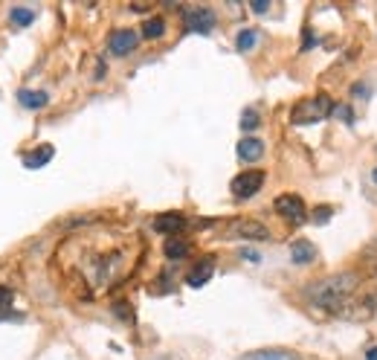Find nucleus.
Segmentation results:
<instances>
[{
	"label": "nucleus",
	"mask_w": 377,
	"mask_h": 360,
	"mask_svg": "<svg viewBox=\"0 0 377 360\" xmlns=\"http://www.w3.org/2000/svg\"><path fill=\"white\" fill-rule=\"evenodd\" d=\"M224 238H244V242H267L270 230L252 218H232V221L224 224Z\"/></svg>",
	"instance_id": "nucleus-4"
},
{
	"label": "nucleus",
	"mask_w": 377,
	"mask_h": 360,
	"mask_svg": "<svg viewBox=\"0 0 377 360\" xmlns=\"http://www.w3.org/2000/svg\"><path fill=\"white\" fill-rule=\"evenodd\" d=\"M12 299H15L12 288H6V285H0V314H3V311H9V305H12Z\"/></svg>",
	"instance_id": "nucleus-23"
},
{
	"label": "nucleus",
	"mask_w": 377,
	"mask_h": 360,
	"mask_svg": "<svg viewBox=\"0 0 377 360\" xmlns=\"http://www.w3.org/2000/svg\"><path fill=\"white\" fill-rule=\"evenodd\" d=\"M244 360H299V357L293 352H285V349H262V352L247 354Z\"/></svg>",
	"instance_id": "nucleus-17"
},
{
	"label": "nucleus",
	"mask_w": 377,
	"mask_h": 360,
	"mask_svg": "<svg viewBox=\"0 0 377 360\" xmlns=\"http://www.w3.org/2000/svg\"><path fill=\"white\" fill-rule=\"evenodd\" d=\"M238 157L244 160V163H255V160H262L264 157V143L259 137H244L241 143H238Z\"/></svg>",
	"instance_id": "nucleus-12"
},
{
	"label": "nucleus",
	"mask_w": 377,
	"mask_h": 360,
	"mask_svg": "<svg viewBox=\"0 0 377 360\" xmlns=\"http://www.w3.org/2000/svg\"><path fill=\"white\" fill-rule=\"evenodd\" d=\"M136 44H140V35H136L134 29H113L111 38H108V50L113 55H131L136 50Z\"/></svg>",
	"instance_id": "nucleus-9"
},
{
	"label": "nucleus",
	"mask_w": 377,
	"mask_h": 360,
	"mask_svg": "<svg viewBox=\"0 0 377 360\" xmlns=\"http://www.w3.org/2000/svg\"><path fill=\"white\" fill-rule=\"evenodd\" d=\"M157 360H177V357H157Z\"/></svg>",
	"instance_id": "nucleus-29"
},
{
	"label": "nucleus",
	"mask_w": 377,
	"mask_h": 360,
	"mask_svg": "<svg viewBox=\"0 0 377 360\" xmlns=\"http://www.w3.org/2000/svg\"><path fill=\"white\" fill-rule=\"evenodd\" d=\"M366 360H377V346H374V349H369V354H366Z\"/></svg>",
	"instance_id": "nucleus-27"
},
{
	"label": "nucleus",
	"mask_w": 377,
	"mask_h": 360,
	"mask_svg": "<svg viewBox=\"0 0 377 360\" xmlns=\"http://www.w3.org/2000/svg\"><path fill=\"white\" fill-rule=\"evenodd\" d=\"M255 44H259V32H255V29H241V32H238V38H235V47L241 53L252 50Z\"/></svg>",
	"instance_id": "nucleus-20"
},
{
	"label": "nucleus",
	"mask_w": 377,
	"mask_h": 360,
	"mask_svg": "<svg viewBox=\"0 0 377 360\" xmlns=\"http://www.w3.org/2000/svg\"><path fill=\"white\" fill-rule=\"evenodd\" d=\"M363 285V276L357 270H343V273H334L328 279H322L316 288H311V299L313 305L320 308H328V311H340L348 299H354L357 288Z\"/></svg>",
	"instance_id": "nucleus-2"
},
{
	"label": "nucleus",
	"mask_w": 377,
	"mask_h": 360,
	"mask_svg": "<svg viewBox=\"0 0 377 360\" xmlns=\"http://www.w3.org/2000/svg\"><path fill=\"white\" fill-rule=\"evenodd\" d=\"M255 15H264L270 9V0H252V6H250Z\"/></svg>",
	"instance_id": "nucleus-25"
},
{
	"label": "nucleus",
	"mask_w": 377,
	"mask_h": 360,
	"mask_svg": "<svg viewBox=\"0 0 377 360\" xmlns=\"http://www.w3.org/2000/svg\"><path fill=\"white\" fill-rule=\"evenodd\" d=\"M163 253H166V258H171V262L186 258L189 256V242H186V238H180V235H171V238H166Z\"/></svg>",
	"instance_id": "nucleus-15"
},
{
	"label": "nucleus",
	"mask_w": 377,
	"mask_h": 360,
	"mask_svg": "<svg viewBox=\"0 0 377 360\" xmlns=\"http://www.w3.org/2000/svg\"><path fill=\"white\" fill-rule=\"evenodd\" d=\"M52 154H55L52 146H41V148H35L32 154H24V166L27 169H41V166H47L52 160Z\"/></svg>",
	"instance_id": "nucleus-16"
},
{
	"label": "nucleus",
	"mask_w": 377,
	"mask_h": 360,
	"mask_svg": "<svg viewBox=\"0 0 377 360\" xmlns=\"http://www.w3.org/2000/svg\"><path fill=\"white\" fill-rule=\"evenodd\" d=\"M371 180H374V184H377V166L371 169Z\"/></svg>",
	"instance_id": "nucleus-28"
},
{
	"label": "nucleus",
	"mask_w": 377,
	"mask_h": 360,
	"mask_svg": "<svg viewBox=\"0 0 377 360\" xmlns=\"http://www.w3.org/2000/svg\"><path fill=\"white\" fill-rule=\"evenodd\" d=\"M212 273H215V258H212V256H204L201 262H197V265L186 273V282H189V288H204L209 279H212Z\"/></svg>",
	"instance_id": "nucleus-10"
},
{
	"label": "nucleus",
	"mask_w": 377,
	"mask_h": 360,
	"mask_svg": "<svg viewBox=\"0 0 377 360\" xmlns=\"http://www.w3.org/2000/svg\"><path fill=\"white\" fill-rule=\"evenodd\" d=\"M262 186H264V172H259V169H250V172L235 174V177H232V184H229L232 195H235V198H241V201H244V198H252Z\"/></svg>",
	"instance_id": "nucleus-5"
},
{
	"label": "nucleus",
	"mask_w": 377,
	"mask_h": 360,
	"mask_svg": "<svg viewBox=\"0 0 377 360\" xmlns=\"http://www.w3.org/2000/svg\"><path fill=\"white\" fill-rule=\"evenodd\" d=\"M143 35H145V38H163V35H166V21H163L160 15L148 18V21L143 24Z\"/></svg>",
	"instance_id": "nucleus-18"
},
{
	"label": "nucleus",
	"mask_w": 377,
	"mask_h": 360,
	"mask_svg": "<svg viewBox=\"0 0 377 360\" xmlns=\"http://www.w3.org/2000/svg\"><path fill=\"white\" fill-rule=\"evenodd\" d=\"M331 116L343 119L346 125H351V123H354V113H351V108H348V105H334V113H331Z\"/></svg>",
	"instance_id": "nucleus-22"
},
{
	"label": "nucleus",
	"mask_w": 377,
	"mask_h": 360,
	"mask_svg": "<svg viewBox=\"0 0 377 360\" xmlns=\"http://www.w3.org/2000/svg\"><path fill=\"white\" fill-rule=\"evenodd\" d=\"M9 21L15 27H29L35 21V12L32 9H24V6H15V9H9Z\"/></svg>",
	"instance_id": "nucleus-19"
},
{
	"label": "nucleus",
	"mask_w": 377,
	"mask_h": 360,
	"mask_svg": "<svg viewBox=\"0 0 377 360\" xmlns=\"http://www.w3.org/2000/svg\"><path fill=\"white\" fill-rule=\"evenodd\" d=\"M183 24L189 32H201V35H209L218 24V18L209 6H194V9H186L183 12Z\"/></svg>",
	"instance_id": "nucleus-6"
},
{
	"label": "nucleus",
	"mask_w": 377,
	"mask_h": 360,
	"mask_svg": "<svg viewBox=\"0 0 377 360\" xmlns=\"http://www.w3.org/2000/svg\"><path fill=\"white\" fill-rule=\"evenodd\" d=\"M17 102H21L24 108H29V111H41V108L50 105V96L44 90H21L17 93Z\"/></svg>",
	"instance_id": "nucleus-14"
},
{
	"label": "nucleus",
	"mask_w": 377,
	"mask_h": 360,
	"mask_svg": "<svg viewBox=\"0 0 377 360\" xmlns=\"http://www.w3.org/2000/svg\"><path fill=\"white\" fill-rule=\"evenodd\" d=\"M331 212H334L331 207H316L313 209V224H328L331 221Z\"/></svg>",
	"instance_id": "nucleus-24"
},
{
	"label": "nucleus",
	"mask_w": 377,
	"mask_h": 360,
	"mask_svg": "<svg viewBox=\"0 0 377 360\" xmlns=\"http://www.w3.org/2000/svg\"><path fill=\"white\" fill-rule=\"evenodd\" d=\"M273 209L279 212L285 221H290V224H302L305 221V204H302L299 195H279V198H276V204H273Z\"/></svg>",
	"instance_id": "nucleus-8"
},
{
	"label": "nucleus",
	"mask_w": 377,
	"mask_h": 360,
	"mask_svg": "<svg viewBox=\"0 0 377 360\" xmlns=\"http://www.w3.org/2000/svg\"><path fill=\"white\" fill-rule=\"evenodd\" d=\"M334 113V102L328 93H316V96H305L302 102H296L290 111V123L293 125H311V123H322Z\"/></svg>",
	"instance_id": "nucleus-3"
},
{
	"label": "nucleus",
	"mask_w": 377,
	"mask_h": 360,
	"mask_svg": "<svg viewBox=\"0 0 377 360\" xmlns=\"http://www.w3.org/2000/svg\"><path fill=\"white\" fill-rule=\"evenodd\" d=\"M140 253L143 242L136 233L85 230L64 238L55 253V262L67 285L76 288L78 299H93L96 293L122 285L140 262Z\"/></svg>",
	"instance_id": "nucleus-1"
},
{
	"label": "nucleus",
	"mask_w": 377,
	"mask_h": 360,
	"mask_svg": "<svg viewBox=\"0 0 377 360\" xmlns=\"http://www.w3.org/2000/svg\"><path fill=\"white\" fill-rule=\"evenodd\" d=\"M259 125H262V119H259V113H255V111H244L241 113V128L244 131H255Z\"/></svg>",
	"instance_id": "nucleus-21"
},
{
	"label": "nucleus",
	"mask_w": 377,
	"mask_h": 360,
	"mask_svg": "<svg viewBox=\"0 0 377 360\" xmlns=\"http://www.w3.org/2000/svg\"><path fill=\"white\" fill-rule=\"evenodd\" d=\"M290 262L293 265H311L316 262V247L308 242V238H296L290 244Z\"/></svg>",
	"instance_id": "nucleus-13"
},
{
	"label": "nucleus",
	"mask_w": 377,
	"mask_h": 360,
	"mask_svg": "<svg viewBox=\"0 0 377 360\" xmlns=\"http://www.w3.org/2000/svg\"><path fill=\"white\" fill-rule=\"evenodd\" d=\"M377 311V293L371 291V293H366L363 299H348V303L336 311L340 317H346V319H357V323H360V319H369L371 314Z\"/></svg>",
	"instance_id": "nucleus-7"
},
{
	"label": "nucleus",
	"mask_w": 377,
	"mask_h": 360,
	"mask_svg": "<svg viewBox=\"0 0 377 360\" xmlns=\"http://www.w3.org/2000/svg\"><path fill=\"white\" fill-rule=\"evenodd\" d=\"M186 227V218L180 215V212H163V215H157L154 218V230L157 233H163V235H177V233H180Z\"/></svg>",
	"instance_id": "nucleus-11"
},
{
	"label": "nucleus",
	"mask_w": 377,
	"mask_h": 360,
	"mask_svg": "<svg viewBox=\"0 0 377 360\" xmlns=\"http://www.w3.org/2000/svg\"><path fill=\"white\" fill-rule=\"evenodd\" d=\"M241 258H247V262H259V253H255V250H241Z\"/></svg>",
	"instance_id": "nucleus-26"
}]
</instances>
